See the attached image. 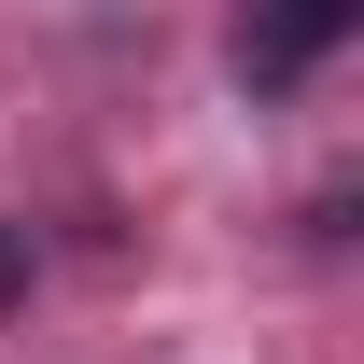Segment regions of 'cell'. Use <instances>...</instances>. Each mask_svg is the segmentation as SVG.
<instances>
[{
    "label": "cell",
    "instance_id": "obj_1",
    "mask_svg": "<svg viewBox=\"0 0 364 364\" xmlns=\"http://www.w3.org/2000/svg\"><path fill=\"white\" fill-rule=\"evenodd\" d=\"M322 43H350V0H309V14H267V28H238V85H294Z\"/></svg>",
    "mask_w": 364,
    "mask_h": 364
},
{
    "label": "cell",
    "instance_id": "obj_2",
    "mask_svg": "<svg viewBox=\"0 0 364 364\" xmlns=\"http://www.w3.org/2000/svg\"><path fill=\"white\" fill-rule=\"evenodd\" d=\"M14 294H28V225L0 210V309H14Z\"/></svg>",
    "mask_w": 364,
    "mask_h": 364
}]
</instances>
